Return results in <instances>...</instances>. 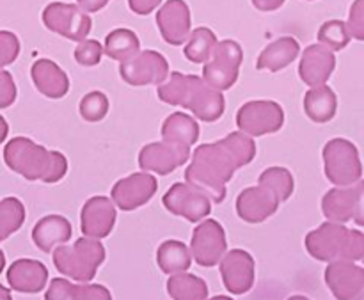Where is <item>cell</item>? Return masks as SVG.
<instances>
[{
  "mask_svg": "<svg viewBox=\"0 0 364 300\" xmlns=\"http://www.w3.org/2000/svg\"><path fill=\"white\" fill-rule=\"evenodd\" d=\"M256 156V144L244 132H233L228 137L196 148L192 164L185 171V180L196 191L203 192L212 203H223L226 183L235 171L247 166Z\"/></svg>",
  "mask_w": 364,
  "mask_h": 300,
  "instance_id": "obj_1",
  "label": "cell"
},
{
  "mask_svg": "<svg viewBox=\"0 0 364 300\" xmlns=\"http://www.w3.org/2000/svg\"><path fill=\"white\" fill-rule=\"evenodd\" d=\"M159 98L167 105H181L191 110L198 119L213 123L220 119L226 109L223 91H217L196 75L174 71L167 84H160Z\"/></svg>",
  "mask_w": 364,
  "mask_h": 300,
  "instance_id": "obj_2",
  "label": "cell"
},
{
  "mask_svg": "<svg viewBox=\"0 0 364 300\" xmlns=\"http://www.w3.org/2000/svg\"><path fill=\"white\" fill-rule=\"evenodd\" d=\"M4 162L28 181L57 183L68 173V160L63 153L48 151L27 137H14L4 148Z\"/></svg>",
  "mask_w": 364,
  "mask_h": 300,
  "instance_id": "obj_3",
  "label": "cell"
},
{
  "mask_svg": "<svg viewBox=\"0 0 364 300\" xmlns=\"http://www.w3.org/2000/svg\"><path fill=\"white\" fill-rule=\"evenodd\" d=\"M306 251L318 262H358L364 258V235L329 220L308 233Z\"/></svg>",
  "mask_w": 364,
  "mask_h": 300,
  "instance_id": "obj_4",
  "label": "cell"
},
{
  "mask_svg": "<svg viewBox=\"0 0 364 300\" xmlns=\"http://www.w3.org/2000/svg\"><path fill=\"white\" fill-rule=\"evenodd\" d=\"M52 252L55 269L78 283L95 279L100 265L105 262V247L95 238H78L73 245H59Z\"/></svg>",
  "mask_w": 364,
  "mask_h": 300,
  "instance_id": "obj_5",
  "label": "cell"
},
{
  "mask_svg": "<svg viewBox=\"0 0 364 300\" xmlns=\"http://www.w3.org/2000/svg\"><path fill=\"white\" fill-rule=\"evenodd\" d=\"M326 176L336 187H350L363 176L359 149L347 139H331L323 148Z\"/></svg>",
  "mask_w": 364,
  "mask_h": 300,
  "instance_id": "obj_6",
  "label": "cell"
},
{
  "mask_svg": "<svg viewBox=\"0 0 364 300\" xmlns=\"http://www.w3.org/2000/svg\"><path fill=\"white\" fill-rule=\"evenodd\" d=\"M242 60H244V52L237 41L224 39L217 43L212 59L206 60L203 68V80L217 91H228L237 84Z\"/></svg>",
  "mask_w": 364,
  "mask_h": 300,
  "instance_id": "obj_7",
  "label": "cell"
},
{
  "mask_svg": "<svg viewBox=\"0 0 364 300\" xmlns=\"http://www.w3.org/2000/svg\"><path fill=\"white\" fill-rule=\"evenodd\" d=\"M284 124V110L279 103L270 100L247 102L238 109L237 127L249 137H259L265 134H276Z\"/></svg>",
  "mask_w": 364,
  "mask_h": 300,
  "instance_id": "obj_8",
  "label": "cell"
},
{
  "mask_svg": "<svg viewBox=\"0 0 364 300\" xmlns=\"http://www.w3.org/2000/svg\"><path fill=\"white\" fill-rule=\"evenodd\" d=\"M43 23L48 31L71 39V41H84L92 27V20L85 11L75 4L52 2L43 11Z\"/></svg>",
  "mask_w": 364,
  "mask_h": 300,
  "instance_id": "obj_9",
  "label": "cell"
},
{
  "mask_svg": "<svg viewBox=\"0 0 364 300\" xmlns=\"http://www.w3.org/2000/svg\"><path fill=\"white\" fill-rule=\"evenodd\" d=\"M119 75L127 84L135 85H160L167 80L169 63L166 57L155 50L139 52L132 59L124 60L119 66Z\"/></svg>",
  "mask_w": 364,
  "mask_h": 300,
  "instance_id": "obj_10",
  "label": "cell"
},
{
  "mask_svg": "<svg viewBox=\"0 0 364 300\" xmlns=\"http://www.w3.org/2000/svg\"><path fill=\"white\" fill-rule=\"evenodd\" d=\"M226 231L217 220L208 219L192 233L191 256L201 267H215L226 255Z\"/></svg>",
  "mask_w": 364,
  "mask_h": 300,
  "instance_id": "obj_11",
  "label": "cell"
},
{
  "mask_svg": "<svg viewBox=\"0 0 364 300\" xmlns=\"http://www.w3.org/2000/svg\"><path fill=\"white\" fill-rule=\"evenodd\" d=\"M191 156V146L180 142H151L146 144L139 153V166L142 171L167 176L178 167L183 166Z\"/></svg>",
  "mask_w": 364,
  "mask_h": 300,
  "instance_id": "obj_12",
  "label": "cell"
},
{
  "mask_svg": "<svg viewBox=\"0 0 364 300\" xmlns=\"http://www.w3.org/2000/svg\"><path fill=\"white\" fill-rule=\"evenodd\" d=\"M162 203L173 215L183 217L188 223H199L212 213V201L188 183H174Z\"/></svg>",
  "mask_w": 364,
  "mask_h": 300,
  "instance_id": "obj_13",
  "label": "cell"
},
{
  "mask_svg": "<svg viewBox=\"0 0 364 300\" xmlns=\"http://www.w3.org/2000/svg\"><path fill=\"white\" fill-rule=\"evenodd\" d=\"M159 181L153 174L135 173L117 181L112 188V203L123 212L141 208L156 194Z\"/></svg>",
  "mask_w": 364,
  "mask_h": 300,
  "instance_id": "obj_14",
  "label": "cell"
},
{
  "mask_svg": "<svg viewBox=\"0 0 364 300\" xmlns=\"http://www.w3.org/2000/svg\"><path fill=\"white\" fill-rule=\"evenodd\" d=\"M220 277L226 290L233 295H244L255 284V259L247 251L233 249L219 262Z\"/></svg>",
  "mask_w": 364,
  "mask_h": 300,
  "instance_id": "obj_15",
  "label": "cell"
},
{
  "mask_svg": "<svg viewBox=\"0 0 364 300\" xmlns=\"http://www.w3.org/2000/svg\"><path fill=\"white\" fill-rule=\"evenodd\" d=\"M156 25L164 41L173 46L183 45L191 36V9L185 0H167L156 13Z\"/></svg>",
  "mask_w": 364,
  "mask_h": 300,
  "instance_id": "obj_16",
  "label": "cell"
},
{
  "mask_svg": "<svg viewBox=\"0 0 364 300\" xmlns=\"http://www.w3.org/2000/svg\"><path fill=\"white\" fill-rule=\"evenodd\" d=\"M116 224L114 203L105 195H95L82 206L80 230L87 238L102 240L109 237Z\"/></svg>",
  "mask_w": 364,
  "mask_h": 300,
  "instance_id": "obj_17",
  "label": "cell"
},
{
  "mask_svg": "<svg viewBox=\"0 0 364 300\" xmlns=\"http://www.w3.org/2000/svg\"><path fill=\"white\" fill-rule=\"evenodd\" d=\"M279 199L265 187H249L237 198V213L249 224H259L272 217L279 208Z\"/></svg>",
  "mask_w": 364,
  "mask_h": 300,
  "instance_id": "obj_18",
  "label": "cell"
},
{
  "mask_svg": "<svg viewBox=\"0 0 364 300\" xmlns=\"http://www.w3.org/2000/svg\"><path fill=\"white\" fill-rule=\"evenodd\" d=\"M334 68H336V57H334L333 50L323 45H309L302 52L299 75L306 85L318 87V85H326Z\"/></svg>",
  "mask_w": 364,
  "mask_h": 300,
  "instance_id": "obj_19",
  "label": "cell"
},
{
  "mask_svg": "<svg viewBox=\"0 0 364 300\" xmlns=\"http://www.w3.org/2000/svg\"><path fill=\"white\" fill-rule=\"evenodd\" d=\"M326 283L338 300H352L364 288V269L354 262H331Z\"/></svg>",
  "mask_w": 364,
  "mask_h": 300,
  "instance_id": "obj_20",
  "label": "cell"
},
{
  "mask_svg": "<svg viewBox=\"0 0 364 300\" xmlns=\"http://www.w3.org/2000/svg\"><path fill=\"white\" fill-rule=\"evenodd\" d=\"M48 270L36 259H16L7 270V283L11 290L20 294H39L46 286Z\"/></svg>",
  "mask_w": 364,
  "mask_h": 300,
  "instance_id": "obj_21",
  "label": "cell"
},
{
  "mask_svg": "<svg viewBox=\"0 0 364 300\" xmlns=\"http://www.w3.org/2000/svg\"><path fill=\"white\" fill-rule=\"evenodd\" d=\"M31 77L36 89L46 98L59 100L70 91V78L68 75L50 59H39L32 64Z\"/></svg>",
  "mask_w": 364,
  "mask_h": 300,
  "instance_id": "obj_22",
  "label": "cell"
},
{
  "mask_svg": "<svg viewBox=\"0 0 364 300\" xmlns=\"http://www.w3.org/2000/svg\"><path fill=\"white\" fill-rule=\"evenodd\" d=\"M71 224L63 215H46L38 220L32 230V240L43 252H52L57 245L66 244L71 238Z\"/></svg>",
  "mask_w": 364,
  "mask_h": 300,
  "instance_id": "obj_23",
  "label": "cell"
},
{
  "mask_svg": "<svg viewBox=\"0 0 364 300\" xmlns=\"http://www.w3.org/2000/svg\"><path fill=\"white\" fill-rule=\"evenodd\" d=\"M301 53V45L295 38L290 36H284V38L276 39V41L270 43L258 57V63L256 68L258 70H267L277 73V71L284 70L287 66H290L295 59Z\"/></svg>",
  "mask_w": 364,
  "mask_h": 300,
  "instance_id": "obj_24",
  "label": "cell"
},
{
  "mask_svg": "<svg viewBox=\"0 0 364 300\" xmlns=\"http://www.w3.org/2000/svg\"><path fill=\"white\" fill-rule=\"evenodd\" d=\"M45 300H112V295L102 284H71L57 277L50 283Z\"/></svg>",
  "mask_w": 364,
  "mask_h": 300,
  "instance_id": "obj_25",
  "label": "cell"
},
{
  "mask_svg": "<svg viewBox=\"0 0 364 300\" xmlns=\"http://www.w3.org/2000/svg\"><path fill=\"white\" fill-rule=\"evenodd\" d=\"M338 110L336 92L329 85L311 87L304 96V112L315 123H329Z\"/></svg>",
  "mask_w": 364,
  "mask_h": 300,
  "instance_id": "obj_26",
  "label": "cell"
},
{
  "mask_svg": "<svg viewBox=\"0 0 364 300\" xmlns=\"http://www.w3.org/2000/svg\"><path fill=\"white\" fill-rule=\"evenodd\" d=\"M355 188H331L322 199V212L331 223L345 224L354 219Z\"/></svg>",
  "mask_w": 364,
  "mask_h": 300,
  "instance_id": "obj_27",
  "label": "cell"
},
{
  "mask_svg": "<svg viewBox=\"0 0 364 300\" xmlns=\"http://www.w3.org/2000/svg\"><path fill=\"white\" fill-rule=\"evenodd\" d=\"M162 139L167 142H180L185 146H194L199 139V124L194 117L187 114L174 112L164 121Z\"/></svg>",
  "mask_w": 364,
  "mask_h": 300,
  "instance_id": "obj_28",
  "label": "cell"
},
{
  "mask_svg": "<svg viewBox=\"0 0 364 300\" xmlns=\"http://www.w3.org/2000/svg\"><path fill=\"white\" fill-rule=\"evenodd\" d=\"M156 262H159L160 270L164 274H171L173 276V274L187 272L191 269L192 256L183 242L167 240L159 247Z\"/></svg>",
  "mask_w": 364,
  "mask_h": 300,
  "instance_id": "obj_29",
  "label": "cell"
},
{
  "mask_svg": "<svg viewBox=\"0 0 364 300\" xmlns=\"http://www.w3.org/2000/svg\"><path fill=\"white\" fill-rule=\"evenodd\" d=\"M141 50V41H139L137 34L130 28H116L110 32L105 38V46H103V53L114 60H124L135 57Z\"/></svg>",
  "mask_w": 364,
  "mask_h": 300,
  "instance_id": "obj_30",
  "label": "cell"
},
{
  "mask_svg": "<svg viewBox=\"0 0 364 300\" xmlns=\"http://www.w3.org/2000/svg\"><path fill=\"white\" fill-rule=\"evenodd\" d=\"M167 294L173 300H206L208 299V286L201 277L180 272L169 277Z\"/></svg>",
  "mask_w": 364,
  "mask_h": 300,
  "instance_id": "obj_31",
  "label": "cell"
},
{
  "mask_svg": "<svg viewBox=\"0 0 364 300\" xmlns=\"http://www.w3.org/2000/svg\"><path fill=\"white\" fill-rule=\"evenodd\" d=\"M215 32L210 31L208 27H198L188 36V43L185 45L183 53L191 63L201 64L212 57L213 50L217 46Z\"/></svg>",
  "mask_w": 364,
  "mask_h": 300,
  "instance_id": "obj_32",
  "label": "cell"
},
{
  "mask_svg": "<svg viewBox=\"0 0 364 300\" xmlns=\"http://www.w3.org/2000/svg\"><path fill=\"white\" fill-rule=\"evenodd\" d=\"M258 181L262 187L272 191L281 203L288 201V199L291 198V194H294V176H291L290 171L284 169V167H269V169H265L259 174Z\"/></svg>",
  "mask_w": 364,
  "mask_h": 300,
  "instance_id": "obj_33",
  "label": "cell"
},
{
  "mask_svg": "<svg viewBox=\"0 0 364 300\" xmlns=\"http://www.w3.org/2000/svg\"><path fill=\"white\" fill-rule=\"evenodd\" d=\"M25 223V206L20 199L6 198L0 201V242L16 233Z\"/></svg>",
  "mask_w": 364,
  "mask_h": 300,
  "instance_id": "obj_34",
  "label": "cell"
},
{
  "mask_svg": "<svg viewBox=\"0 0 364 300\" xmlns=\"http://www.w3.org/2000/svg\"><path fill=\"white\" fill-rule=\"evenodd\" d=\"M352 36L348 32V27L341 20H329L318 28V41L320 45L327 46L333 52H340L345 46H348Z\"/></svg>",
  "mask_w": 364,
  "mask_h": 300,
  "instance_id": "obj_35",
  "label": "cell"
},
{
  "mask_svg": "<svg viewBox=\"0 0 364 300\" xmlns=\"http://www.w3.org/2000/svg\"><path fill=\"white\" fill-rule=\"evenodd\" d=\"M80 116L89 123H98L109 112V98L100 91H91L80 100Z\"/></svg>",
  "mask_w": 364,
  "mask_h": 300,
  "instance_id": "obj_36",
  "label": "cell"
},
{
  "mask_svg": "<svg viewBox=\"0 0 364 300\" xmlns=\"http://www.w3.org/2000/svg\"><path fill=\"white\" fill-rule=\"evenodd\" d=\"M103 55V46L96 39H84L75 48V60L80 66H96Z\"/></svg>",
  "mask_w": 364,
  "mask_h": 300,
  "instance_id": "obj_37",
  "label": "cell"
},
{
  "mask_svg": "<svg viewBox=\"0 0 364 300\" xmlns=\"http://www.w3.org/2000/svg\"><path fill=\"white\" fill-rule=\"evenodd\" d=\"M20 55V39L14 32L0 31V68L9 66Z\"/></svg>",
  "mask_w": 364,
  "mask_h": 300,
  "instance_id": "obj_38",
  "label": "cell"
},
{
  "mask_svg": "<svg viewBox=\"0 0 364 300\" xmlns=\"http://www.w3.org/2000/svg\"><path fill=\"white\" fill-rule=\"evenodd\" d=\"M348 32L358 41H364V0H354L348 13Z\"/></svg>",
  "mask_w": 364,
  "mask_h": 300,
  "instance_id": "obj_39",
  "label": "cell"
},
{
  "mask_svg": "<svg viewBox=\"0 0 364 300\" xmlns=\"http://www.w3.org/2000/svg\"><path fill=\"white\" fill-rule=\"evenodd\" d=\"M16 100V84L9 71L0 70V109H7Z\"/></svg>",
  "mask_w": 364,
  "mask_h": 300,
  "instance_id": "obj_40",
  "label": "cell"
},
{
  "mask_svg": "<svg viewBox=\"0 0 364 300\" xmlns=\"http://www.w3.org/2000/svg\"><path fill=\"white\" fill-rule=\"evenodd\" d=\"M355 210H354V223L364 227V180H359L355 185Z\"/></svg>",
  "mask_w": 364,
  "mask_h": 300,
  "instance_id": "obj_41",
  "label": "cell"
},
{
  "mask_svg": "<svg viewBox=\"0 0 364 300\" xmlns=\"http://www.w3.org/2000/svg\"><path fill=\"white\" fill-rule=\"evenodd\" d=\"M162 0H128V6L134 11L135 14H141V16H146V14L153 13V9L160 6Z\"/></svg>",
  "mask_w": 364,
  "mask_h": 300,
  "instance_id": "obj_42",
  "label": "cell"
},
{
  "mask_svg": "<svg viewBox=\"0 0 364 300\" xmlns=\"http://www.w3.org/2000/svg\"><path fill=\"white\" fill-rule=\"evenodd\" d=\"M78 7L85 13H96L109 4V0H77Z\"/></svg>",
  "mask_w": 364,
  "mask_h": 300,
  "instance_id": "obj_43",
  "label": "cell"
},
{
  "mask_svg": "<svg viewBox=\"0 0 364 300\" xmlns=\"http://www.w3.org/2000/svg\"><path fill=\"white\" fill-rule=\"evenodd\" d=\"M284 2H287V0H252V4H255L256 9L265 11V13L279 9Z\"/></svg>",
  "mask_w": 364,
  "mask_h": 300,
  "instance_id": "obj_44",
  "label": "cell"
},
{
  "mask_svg": "<svg viewBox=\"0 0 364 300\" xmlns=\"http://www.w3.org/2000/svg\"><path fill=\"white\" fill-rule=\"evenodd\" d=\"M7 134H9V124H7V121L0 116V144L6 141Z\"/></svg>",
  "mask_w": 364,
  "mask_h": 300,
  "instance_id": "obj_45",
  "label": "cell"
},
{
  "mask_svg": "<svg viewBox=\"0 0 364 300\" xmlns=\"http://www.w3.org/2000/svg\"><path fill=\"white\" fill-rule=\"evenodd\" d=\"M0 300H13V297H11V291L7 290V288H4L2 284H0Z\"/></svg>",
  "mask_w": 364,
  "mask_h": 300,
  "instance_id": "obj_46",
  "label": "cell"
},
{
  "mask_svg": "<svg viewBox=\"0 0 364 300\" xmlns=\"http://www.w3.org/2000/svg\"><path fill=\"white\" fill-rule=\"evenodd\" d=\"M4 267H6V256H4L2 249H0V274H2Z\"/></svg>",
  "mask_w": 364,
  "mask_h": 300,
  "instance_id": "obj_47",
  "label": "cell"
},
{
  "mask_svg": "<svg viewBox=\"0 0 364 300\" xmlns=\"http://www.w3.org/2000/svg\"><path fill=\"white\" fill-rule=\"evenodd\" d=\"M352 300H364V288H363V290H361V291H359V294H358V295H355V297H354V299H352Z\"/></svg>",
  "mask_w": 364,
  "mask_h": 300,
  "instance_id": "obj_48",
  "label": "cell"
},
{
  "mask_svg": "<svg viewBox=\"0 0 364 300\" xmlns=\"http://www.w3.org/2000/svg\"><path fill=\"white\" fill-rule=\"evenodd\" d=\"M288 300H309L308 297H302V295H294V297H290Z\"/></svg>",
  "mask_w": 364,
  "mask_h": 300,
  "instance_id": "obj_49",
  "label": "cell"
},
{
  "mask_svg": "<svg viewBox=\"0 0 364 300\" xmlns=\"http://www.w3.org/2000/svg\"><path fill=\"white\" fill-rule=\"evenodd\" d=\"M210 300H233V299L224 297V295H217V297H213V299H210Z\"/></svg>",
  "mask_w": 364,
  "mask_h": 300,
  "instance_id": "obj_50",
  "label": "cell"
},
{
  "mask_svg": "<svg viewBox=\"0 0 364 300\" xmlns=\"http://www.w3.org/2000/svg\"><path fill=\"white\" fill-rule=\"evenodd\" d=\"M363 263H364V258H363Z\"/></svg>",
  "mask_w": 364,
  "mask_h": 300,
  "instance_id": "obj_51",
  "label": "cell"
}]
</instances>
